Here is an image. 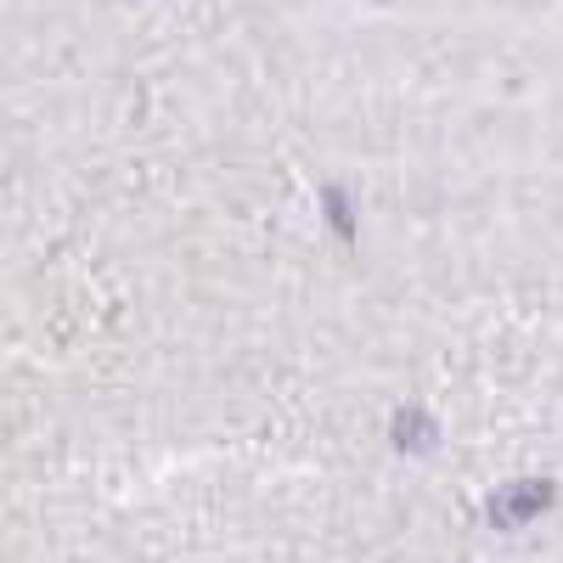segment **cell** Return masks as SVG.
Masks as SVG:
<instances>
[{
    "mask_svg": "<svg viewBox=\"0 0 563 563\" xmlns=\"http://www.w3.org/2000/svg\"><path fill=\"white\" fill-rule=\"evenodd\" d=\"M552 507H558V479H512V485L490 490L485 519H490V530H525Z\"/></svg>",
    "mask_w": 563,
    "mask_h": 563,
    "instance_id": "cell-1",
    "label": "cell"
},
{
    "mask_svg": "<svg viewBox=\"0 0 563 563\" xmlns=\"http://www.w3.org/2000/svg\"><path fill=\"white\" fill-rule=\"evenodd\" d=\"M321 214H327V225H333V238H339L344 249H355L361 225H355V203H350L344 186H321Z\"/></svg>",
    "mask_w": 563,
    "mask_h": 563,
    "instance_id": "cell-3",
    "label": "cell"
},
{
    "mask_svg": "<svg viewBox=\"0 0 563 563\" xmlns=\"http://www.w3.org/2000/svg\"><path fill=\"white\" fill-rule=\"evenodd\" d=\"M389 440H395L400 456H434L440 451V422L422 406H400L395 422H389Z\"/></svg>",
    "mask_w": 563,
    "mask_h": 563,
    "instance_id": "cell-2",
    "label": "cell"
}]
</instances>
